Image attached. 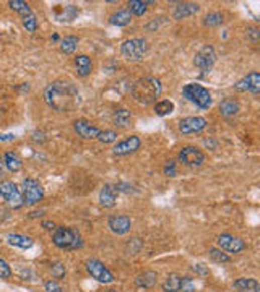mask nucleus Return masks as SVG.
<instances>
[{
    "mask_svg": "<svg viewBox=\"0 0 260 292\" xmlns=\"http://www.w3.org/2000/svg\"><path fill=\"white\" fill-rule=\"evenodd\" d=\"M0 140L7 141V140H15V135H0Z\"/></svg>",
    "mask_w": 260,
    "mask_h": 292,
    "instance_id": "nucleus-44",
    "label": "nucleus"
},
{
    "mask_svg": "<svg viewBox=\"0 0 260 292\" xmlns=\"http://www.w3.org/2000/svg\"><path fill=\"white\" fill-rule=\"evenodd\" d=\"M239 111V103L236 101L234 98H226L223 99V101L220 103V114L221 116H234V114H237Z\"/></svg>",
    "mask_w": 260,
    "mask_h": 292,
    "instance_id": "nucleus-26",
    "label": "nucleus"
},
{
    "mask_svg": "<svg viewBox=\"0 0 260 292\" xmlns=\"http://www.w3.org/2000/svg\"><path fill=\"white\" fill-rule=\"evenodd\" d=\"M4 159V166L10 170V172H18L20 169L23 167V161L17 153H5L2 156Z\"/></svg>",
    "mask_w": 260,
    "mask_h": 292,
    "instance_id": "nucleus-22",
    "label": "nucleus"
},
{
    "mask_svg": "<svg viewBox=\"0 0 260 292\" xmlns=\"http://www.w3.org/2000/svg\"><path fill=\"white\" fill-rule=\"evenodd\" d=\"M130 21H132V13L127 9L119 10L109 17V23L112 26H127V25H130Z\"/></svg>",
    "mask_w": 260,
    "mask_h": 292,
    "instance_id": "nucleus-23",
    "label": "nucleus"
},
{
    "mask_svg": "<svg viewBox=\"0 0 260 292\" xmlns=\"http://www.w3.org/2000/svg\"><path fill=\"white\" fill-rule=\"evenodd\" d=\"M164 174L169 175V177H174L176 175V162L174 161H167V164L164 167Z\"/></svg>",
    "mask_w": 260,
    "mask_h": 292,
    "instance_id": "nucleus-40",
    "label": "nucleus"
},
{
    "mask_svg": "<svg viewBox=\"0 0 260 292\" xmlns=\"http://www.w3.org/2000/svg\"><path fill=\"white\" fill-rule=\"evenodd\" d=\"M130 120H132V114L127 109H116L114 114H112V122H114V125L119 128L129 127Z\"/></svg>",
    "mask_w": 260,
    "mask_h": 292,
    "instance_id": "nucleus-24",
    "label": "nucleus"
},
{
    "mask_svg": "<svg viewBox=\"0 0 260 292\" xmlns=\"http://www.w3.org/2000/svg\"><path fill=\"white\" fill-rule=\"evenodd\" d=\"M247 36L255 42V41L258 39V28H255V26H249V28H247Z\"/></svg>",
    "mask_w": 260,
    "mask_h": 292,
    "instance_id": "nucleus-42",
    "label": "nucleus"
},
{
    "mask_svg": "<svg viewBox=\"0 0 260 292\" xmlns=\"http://www.w3.org/2000/svg\"><path fill=\"white\" fill-rule=\"evenodd\" d=\"M215 62H216V52L212 46H203L194 57V65L197 68L203 70V72L212 68Z\"/></svg>",
    "mask_w": 260,
    "mask_h": 292,
    "instance_id": "nucleus-9",
    "label": "nucleus"
},
{
    "mask_svg": "<svg viewBox=\"0 0 260 292\" xmlns=\"http://www.w3.org/2000/svg\"><path fill=\"white\" fill-rule=\"evenodd\" d=\"M158 274L154 271H143L135 277V286L140 289H151L156 286Z\"/></svg>",
    "mask_w": 260,
    "mask_h": 292,
    "instance_id": "nucleus-20",
    "label": "nucleus"
},
{
    "mask_svg": "<svg viewBox=\"0 0 260 292\" xmlns=\"http://www.w3.org/2000/svg\"><path fill=\"white\" fill-rule=\"evenodd\" d=\"M46 103L59 112H72L80 106V91L73 83L57 80L44 91Z\"/></svg>",
    "mask_w": 260,
    "mask_h": 292,
    "instance_id": "nucleus-1",
    "label": "nucleus"
},
{
    "mask_svg": "<svg viewBox=\"0 0 260 292\" xmlns=\"http://www.w3.org/2000/svg\"><path fill=\"white\" fill-rule=\"evenodd\" d=\"M154 4L153 0H150V2H142V0H130L129 2V12L132 13V15H137V17H142L146 13V5H151Z\"/></svg>",
    "mask_w": 260,
    "mask_h": 292,
    "instance_id": "nucleus-27",
    "label": "nucleus"
},
{
    "mask_svg": "<svg viewBox=\"0 0 260 292\" xmlns=\"http://www.w3.org/2000/svg\"><path fill=\"white\" fill-rule=\"evenodd\" d=\"M106 292H119V290H116V289H109V290H106Z\"/></svg>",
    "mask_w": 260,
    "mask_h": 292,
    "instance_id": "nucleus-47",
    "label": "nucleus"
},
{
    "mask_svg": "<svg viewBox=\"0 0 260 292\" xmlns=\"http://www.w3.org/2000/svg\"><path fill=\"white\" fill-rule=\"evenodd\" d=\"M73 128H75V132L78 133L81 138H85V140H96L98 135H100V132H101L98 127L91 125V122H88L86 119L75 120V122H73Z\"/></svg>",
    "mask_w": 260,
    "mask_h": 292,
    "instance_id": "nucleus-16",
    "label": "nucleus"
},
{
    "mask_svg": "<svg viewBox=\"0 0 260 292\" xmlns=\"http://www.w3.org/2000/svg\"><path fill=\"white\" fill-rule=\"evenodd\" d=\"M86 271L91 277H93V279H96L98 282H101V284H112L114 282V276H112V273L106 266H104V263H101L100 260H96V258L86 260Z\"/></svg>",
    "mask_w": 260,
    "mask_h": 292,
    "instance_id": "nucleus-6",
    "label": "nucleus"
},
{
    "mask_svg": "<svg viewBox=\"0 0 260 292\" xmlns=\"http://www.w3.org/2000/svg\"><path fill=\"white\" fill-rule=\"evenodd\" d=\"M75 67H76V72H78L80 76H88L91 73V68H93V65H91V59L88 55H76L75 57Z\"/></svg>",
    "mask_w": 260,
    "mask_h": 292,
    "instance_id": "nucleus-25",
    "label": "nucleus"
},
{
    "mask_svg": "<svg viewBox=\"0 0 260 292\" xmlns=\"http://www.w3.org/2000/svg\"><path fill=\"white\" fill-rule=\"evenodd\" d=\"M233 287L237 292H260V284L254 277H239L234 281Z\"/></svg>",
    "mask_w": 260,
    "mask_h": 292,
    "instance_id": "nucleus-19",
    "label": "nucleus"
},
{
    "mask_svg": "<svg viewBox=\"0 0 260 292\" xmlns=\"http://www.w3.org/2000/svg\"><path fill=\"white\" fill-rule=\"evenodd\" d=\"M96 140L101 141V143H104V145L114 143V141L117 140V133L114 130H101Z\"/></svg>",
    "mask_w": 260,
    "mask_h": 292,
    "instance_id": "nucleus-34",
    "label": "nucleus"
},
{
    "mask_svg": "<svg viewBox=\"0 0 260 292\" xmlns=\"http://www.w3.org/2000/svg\"><path fill=\"white\" fill-rule=\"evenodd\" d=\"M7 242L13 247L23 248V250L33 247V239L28 236H23V234H9V236H7Z\"/></svg>",
    "mask_w": 260,
    "mask_h": 292,
    "instance_id": "nucleus-21",
    "label": "nucleus"
},
{
    "mask_svg": "<svg viewBox=\"0 0 260 292\" xmlns=\"http://www.w3.org/2000/svg\"><path fill=\"white\" fill-rule=\"evenodd\" d=\"M192 271L194 273H197V274H199V276H208V268H205V266H203V265H194L192 266Z\"/></svg>",
    "mask_w": 260,
    "mask_h": 292,
    "instance_id": "nucleus-41",
    "label": "nucleus"
},
{
    "mask_svg": "<svg viewBox=\"0 0 260 292\" xmlns=\"http://www.w3.org/2000/svg\"><path fill=\"white\" fill-rule=\"evenodd\" d=\"M78 42L80 39L76 36H65L60 42V51L64 54H73L76 51V47H78Z\"/></svg>",
    "mask_w": 260,
    "mask_h": 292,
    "instance_id": "nucleus-29",
    "label": "nucleus"
},
{
    "mask_svg": "<svg viewBox=\"0 0 260 292\" xmlns=\"http://www.w3.org/2000/svg\"><path fill=\"white\" fill-rule=\"evenodd\" d=\"M161 91H163V86H161V81L154 76H143L138 78V80L133 83L132 86V96L137 103L148 106L156 103V99L161 96Z\"/></svg>",
    "mask_w": 260,
    "mask_h": 292,
    "instance_id": "nucleus-2",
    "label": "nucleus"
},
{
    "mask_svg": "<svg viewBox=\"0 0 260 292\" xmlns=\"http://www.w3.org/2000/svg\"><path fill=\"white\" fill-rule=\"evenodd\" d=\"M9 5H10V9H12V10L18 12L23 18L28 17V15H31V13H33L31 9H30V5H28L26 2H23V0H10Z\"/></svg>",
    "mask_w": 260,
    "mask_h": 292,
    "instance_id": "nucleus-31",
    "label": "nucleus"
},
{
    "mask_svg": "<svg viewBox=\"0 0 260 292\" xmlns=\"http://www.w3.org/2000/svg\"><path fill=\"white\" fill-rule=\"evenodd\" d=\"M52 242L55 247L64 248V250H76L83 245V240L80 232L73 229V227H55L52 234Z\"/></svg>",
    "mask_w": 260,
    "mask_h": 292,
    "instance_id": "nucleus-3",
    "label": "nucleus"
},
{
    "mask_svg": "<svg viewBox=\"0 0 260 292\" xmlns=\"http://www.w3.org/2000/svg\"><path fill=\"white\" fill-rule=\"evenodd\" d=\"M0 197L5 198V200L9 202L10 205L15 206V208H18V206L23 205V195H22V191H20V188L13 182H4V183H0Z\"/></svg>",
    "mask_w": 260,
    "mask_h": 292,
    "instance_id": "nucleus-11",
    "label": "nucleus"
},
{
    "mask_svg": "<svg viewBox=\"0 0 260 292\" xmlns=\"http://www.w3.org/2000/svg\"><path fill=\"white\" fill-rule=\"evenodd\" d=\"M148 51V42L143 38H132L121 44V54L130 62H140Z\"/></svg>",
    "mask_w": 260,
    "mask_h": 292,
    "instance_id": "nucleus-5",
    "label": "nucleus"
},
{
    "mask_svg": "<svg viewBox=\"0 0 260 292\" xmlns=\"http://www.w3.org/2000/svg\"><path fill=\"white\" fill-rule=\"evenodd\" d=\"M234 89L239 92H252V94H258L260 92V75L257 72H252L242 80H239L234 84Z\"/></svg>",
    "mask_w": 260,
    "mask_h": 292,
    "instance_id": "nucleus-13",
    "label": "nucleus"
},
{
    "mask_svg": "<svg viewBox=\"0 0 260 292\" xmlns=\"http://www.w3.org/2000/svg\"><path fill=\"white\" fill-rule=\"evenodd\" d=\"M2 170H4V159H2V156H0V175H2Z\"/></svg>",
    "mask_w": 260,
    "mask_h": 292,
    "instance_id": "nucleus-46",
    "label": "nucleus"
},
{
    "mask_svg": "<svg viewBox=\"0 0 260 292\" xmlns=\"http://www.w3.org/2000/svg\"><path fill=\"white\" fill-rule=\"evenodd\" d=\"M44 190L41 183L34 179H26L23 182V203L25 205H36L43 200Z\"/></svg>",
    "mask_w": 260,
    "mask_h": 292,
    "instance_id": "nucleus-8",
    "label": "nucleus"
},
{
    "mask_svg": "<svg viewBox=\"0 0 260 292\" xmlns=\"http://www.w3.org/2000/svg\"><path fill=\"white\" fill-rule=\"evenodd\" d=\"M200 10V5L199 4H194V2H182L176 5V9L172 12V17L174 20H184L187 17H192L195 15L197 12Z\"/></svg>",
    "mask_w": 260,
    "mask_h": 292,
    "instance_id": "nucleus-17",
    "label": "nucleus"
},
{
    "mask_svg": "<svg viewBox=\"0 0 260 292\" xmlns=\"http://www.w3.org/2000/svg\"><path fill=\"white\" fill-rule=\"evenodd\" d=\"M182 96L186 99H189L191 103H194L195 106H199L200 109H208L212 106V94L207 88L200 86V84H186L182 88Z\"/></svg>",
    "mask_w": 260,
    "mask_h": 292,
    "instance_id": "nucleus-4",
    "label": "nucleus"
},
{
    "mask_svg": "<svg viewBox=\"0 0 260 292\" xmlns=\"http://www.w3.org/2000/svg\"><path fill=\"white\" fill-rule=\"evenodd\" d=\"M44 215V211H34L30 215V218H38V216H43Z\"/></svg>",
    "mask_w": 260,
    "mask_h": 292,
    "instance_id": "nucleus-45",
    "label": "nucleus"
},
{
    "mask_svg": "<svg viewBox=\"0 0 260 292\" xmlns=\"http://www.w3.org/2000/svg\"><path fill=\"white\" fill-rule=\"evenodd\" d=\"M44 289H46V292H64L59 284L55 281H52V279H49V281L44 282Z\"/></svg>",
    "mask_w": 260,
    "mask_h": 292,
    "instance_id": "nucleus-39",
    "label": "nucleus"
},
{
    "mask_svg": "<svg viewBox=\"0 0 260 292\" xmlns=\"http://www.w3.org/2000/svg\"><path fill=\"white\" fill-rule=\"evenodd\" d=\"M108 227L117 236H124L130 231L132 221L127 215H111L108 218Z\"/></svg>",
    "mask_w": 260,
    "mask_h": 292,
    "instance_id": "nucleus-15",
    "label": "nucleus"
},
{
    "mask_svg": "<svg viewBox=\"0 0 260 292\" xmlns=\"http://www.w3.org/2000/svg\"><path fill=\"white\" fill-rule=\"evenodd\" d=\"M51 271H52V276L55 279H62V277L65 276V266L62 265V263H54L51 266Z\"/></svg>",
    "mask_w": 260,
    "mask_h": 292,
    "instance_id": "nucleus-38",
    "label": "nucleus"
},
{
    "mask_svg": "<svg viewBox=\"0 0 260 292\" xmlns=\"http://www.w3.org/2000/svg\"><path fill=\"white\" fill-rule=\"evenodd\" d=\"M181 289V276L178 274H169L167 279L163 284V290L164 292H179Z\"/></svg>",
    "mask_w": 260,
    "mask_h": 292,
    "instance_id": "nucleus-30",
    "label": "nucleus"
},
{
    "mask_svg": "<svg viewBox=\"0 0 260 292\" xmlns=\"http://www.w3.org/2000/svg\"><path fill=\"white\" fill-rule=\"evenodd\" d=\"M178 159L187 167H200L205 162V154L195 146H184L179 151Z\"/></svg>",
    "mask_w": 260,
    "mask_h": 292,
    "instance_id": "nucleus-7",
    "label": "nucleus"
},
{
    "mask_svg": "<svg viewBox=\"0 0 260 292\" xmlns=\"http://www.w3.org/2000/svg\"><path fill=\"white\" fill-rule=\"evenodd\" d=\"M221 23H223V13L221 12H212L203 18V25L208 26V28L220 26Z\"/></svg>",
    "mask_w": 260,
    "mask_h": 292,
    "instance_id": "nucleus-32",
    "label": "nucleus"
},
{
    "mask_svg": "<svg viewBox=\"0 0 260 292\" xmlns=\"http://www.w3.org/2000/svg\"><path fill=\"white\" fill-rule=\"evenodd\" d=\"M10 277H12V268L5 260L0 258V279H10Z\"/></svg>",
    "mask_w": 260,
    "mask_h": 292,
    "instance_id": "nucleus-37",
    "label": "nucleus"
},
{
    "mask_svg": "<svg viewBox=\"0 0 260 292\" xmlns=\"http://www.w3.org/2000/svg\"><path fill=\"white\" fill-rule=\"evenodd\" d=\"M208 255H210V258L216 263H229L231 261V256L228 253H224L223 250H220V248H210Z\"/></svg>",
    "mask_w": 260,
    "mask_h": 292,
    "instance_id": "nucleus-33",
    "label": "nucleus"
},
{
    "mask_svg": "<svg viewBox=\"0 0 260 292\" xmlns=\"http://www.w3.org/2000/svg\"><path fill=\"white\" fill-rule=\"evenodd\" d=\"M43 227L47 231H54L55 229V224L52 223V221H43Z\"/></svg>",
    "mask_w": 260,
    "mask_h": 292,
    "instance_id": "nucleus-43",
    "label": "nucleus"
},
{
    "mask_svg": "<svg viewBox=\"0 0 260 292\" xmlns=\"http://www.w3.org/2000/svg\"><path fill=\"white\" fill-rule=\"evenodd\" d=\"M140 146H142V140H140L137 135H132V137L119 141V143L112 148V153L116 156H127V154L138 151Z\"/></svg>",
    "mask_w": 260,
    "mask_h": 292,
    "instance_id": "nucleus-14",
    "label": "nucleus"
},
{
    "mask_svg": "<svg viewBox=\"0 0 260 292\" xmlns=\"http://www.w3.org/2000/svg\"><path fill=\"white\" fill-rule=\"evenodd\" d=\"M220 250H226L229 253H241L245 248V242L241 237H234L231 234H221L216 239Z\"/></svg>",
    "mask_w": 260,
    "mask_h": 292,
    "instance_id": "nucleus-10",
    "label": "nucleus"
},
{
    "mask_svg": "<svg viewBox=\"0 0 260 292\" xmlns=\"http://www.w3.org/2000/svg\"><path fill=\"white\" fill-rule=\"evenodd\" d=\"M116 198H117V190L116 187L106 183L100 191V205L103 208H112L116 205Z\"/></svg>",
    "mask_w": 260,
    "mask_h": 292,
    "instance_id": "nucleus-18",
    "label": "nucleus"
},
{
    "mask_svg": "<svg viewBox=\"0 0 260 292\" xmlns=\"http://www.w3.org/2000/svg\"><path fill=\"white\" fill-rule=\"evenodd\" d=\"M172 111H174V103L169 101V99H163V101L154 104V112H156V116L159 117L169 116V114H172Z\"/></svg>",
    "mask_w": 260,
    "mask_h": 292,
    "instance_id": "nucleus-28",
    "label": "nucleus"
},
{
    "mask_svg": "<svg viewBox=\"0 0 260 292\" xmlns=\"http://www.w3.org/2000/svg\"><path fill=\"white\" fill-rule=\"evenodd\" d=\"M23 26H25V30L30 31V33H34L38 30V20H36V17H34V13L23 18Z\"/></svg>",
    "mask_w": 260,
    "mask_h": 292,
    "instance_id": "nucleus-35",
    "label": "nucleus"
},
{
    "mask_svg": "<svg viewBox=\"0 0 260 292\" xmlns=\"http://www.w3.org/2000/svg\"><path fill=\"white\" fill-rule=\"evenodd\" d=\"M182 292H195V284H194V279L192 277H181V289Z\"/></svg>",
    "mask_w": 260,
    "mask_h": 292,
    "instance_id": "nucleus-36",
    "label": "nucleus"
},
{
    "mask_svg": "<svg viewBox=\"0 0 260 292\" xmlns=\"http://www.w3.org/2000/svg\"><path fill=\"white\" fill-rule=\"evenodd\" d=\"M207 127V120L200 117V116H192V117H186L179 120V132L184 135H191V133H199L203 128Z\"/></svg>",
    "mask_w": 260,
    "mask_h": 292,
    "instance_id": "nucleus-12",
    "label": "nucleus"
}]
</instances>
